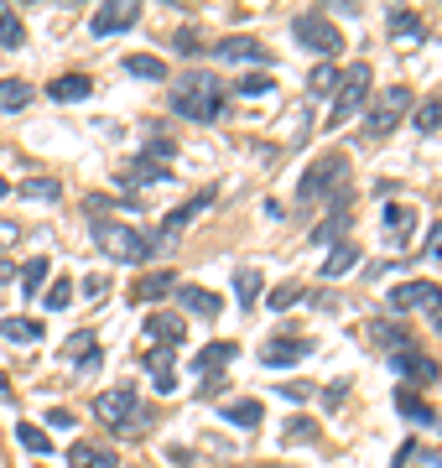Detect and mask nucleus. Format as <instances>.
Instances as JSON below:
<instances>
[{
  "label": "nucleus",
  "mask_w": 442,
  "mask_h": 468,
  "mask_svg": "<svg viewBox=\"0 0 442 468\" xmlns=\"http://www.w3.org/2000/svg\"><path fill=\"white\" fill-rule=\"evenodd\" d=\"M172 110L183 120H219L224 115V84L214 79V73H183L177 79V89H172Z\"/></svg>",
  "instance_id": "nucleus-1"
},
{
  "label": "nucleus",
  "mask_w": 442,
  "mask_h": 468,
  "mask_svg": "<svg viewBox=\"0 0 442 468\" xmlns=\"http://www.w3.org/2000/svg\"><path fill=\"white\" fill-rule=\"evenodd\" d=\"M94 239L110 261H125V266H146L156 255V239L152 234L131 229V224H115V218H94Z\"/></svg>",
  "instance_id": "nucleus-2"
},
{
  "label": "nucleus",
  "mask_w": 442,
  "mask_h": 468,
  "mask_svg": "<svg viewBox=\"0 0 442 468\" xmlns=\"http://www.w3.org/2000/svg\"><path fill=\"white\" fill-rule=\"evenodd\" d=\"M94 417L100 421H110V427H131V432H141L146 427V411H141V401H136V385H115V390H100L94 396Z\"/></svg>",
  "instance_id": "nucleus-3"
},
{
  "label": "nucleus",
  "mask_w": 442,
  "mask_h": 468,
  "mask_svg": "<svg viewBox=\"0 0 442 468\" xmlns=\"http://www.w3.org/2000/svg\"><path fill=\"white\" fill-rule=\"evenodd\" d=\"M370 104V63H354L339 73V89H333V110H328V125H343V120Z\"/></svg>",
  "instance_id": "nucleus-4"
},
{
  "label": "nucleus",
  "mask_w": 442,
  "mask_h": 468,
  "mask_svg": "<svg viewBox=\"0 0 442 468\" xmlns=\"http://www.w3.org/2000/svg\"><path fill=\"white\" fill-rule=\"evenodd\" d=\"M343 172H349V162H343V151H328V156H318L312 167L302 172V183H297V203H318L328 198L333 187L343 183Z\"/></svg>",
  "instance_id": "nucleus-5"
},
{
  "label": "nucleus",
  "mask_w": 442,
  "mask_h": 468,
  "mask_svg": "<svg viewBox=\"0 0 442 468\" xmlns=\"http://www.w3.org/2000/svg\"><path fill=\"white\" fill-rule=\"evenodd\" d=\"M291 37H297V48L318 52V58H333V52L343 48L339 27H333V21L323 16V11H302V16L291 21Z\"/></svg>",
  "instance_id": "nucleus-6"
},
{
  "label": "nucleus",
  "mask_w": 442,
  "mask_h": 468,
  "mask_svg": "<svg viewBox=\"0 0 442 468\" xmlns=\"http://www.w3.org/2000/svg\"><path fill=\"white\" fill-rule=\"evenodd\" d=\"M411 115V89H380V100H374L370 120H364V135H391L401 120Z\"/></svg>",
  "instance_id": "nucleus-7"
},
{
  "label": "nucleus",
  "mask_w": 442,
  "mask_h": 468,
  "mask_svg": "<svg viewBox=\"0 0 442 468\" xmlns=\"http://www.w3.org/2000/svg\"><path fill=\"white\" fill-rule=\"evenodd\" d=\"M385 302H391V313H442V286L437 282H406V286H395Z\"/></svg>",
  "instance_id": "nucleus-8"
},
{
  "label": "nucleus",
  "mask_w": 442,
  "mask_h": 468,
  "mask_svg": "<svg viewBox=\"0 0 442 468\" xmlns=\"http://www.w3.org/2000/svg\"><path fill=\"white\" fill-rule=\"evenodd\" d=\"M364 338H370V349H380V354H406V349H416L411 344V328H401V323H391V318H374V323H364Z\"/></svg>",
  "instance_id": "nucleus-9"
},
{
  "label": "nucleus",
  "mask_w": 442,
  "mask_h": 468,
  "mask_svg": "<svg viewBox=\"0 0 442 468\" xmlns=\"http://www.w3.org/2000/svg\"><path fill=\"white\" fill-rule=\"evenodd\" d=\"M136 5H131V0H110V5H100V11H94V21H89V32L94 37H115V32H131V27H136Z\"/></svg>",
  "instance_id": "nucleus-10"
},
{
  "label": "nucleus",
  "mask_w": 442,
  "mask_h": 468,
  "mask_svg": "<svg viewBox=\"0 0 442 468\" xmlns=\"http://www.w3.org/2000/svg\"><path fill=\"white\" fill-rule=\"evenodd\" d=\"M391 365L401 369V375H406L411 385H432V380L442 375V369H437V359H432V354H422V349H406V354H395ZM411 385H406V390H411Z\"/></svg>",
  "instance_id": "nucleus-11"
},
{
  "label": "nucleus",
  "mask_w": 442,
  "mask_h": 468,
  "mask_svg": "<svg viewBox=\"0 0 442 468\" xmlns=\"http://www.w3.org/2000/svg\"><path fill=\"white\" fill-rule=\"evenodd\" d=\"M214 58H224V63H271V52L260 42H250V37H224L214 48Z\"/></svg>",
  "instance_id": "nucleus-12"
},
{
  "label": "nucleus",
  "mask_w": 442,
  "mask_h": 468,
  "mask_svg": "<svg viewBox=\"0 0 442 468\" xmlns=\"http://www.w3.org/2000/svg\"><path fill=\"white\" fill-rule=\"evenodd\" d=\"M307 354H312V338H271V344L260 349V359H266V365H297Z\"/></svg>",
  "instance_id": "nucleus-13"
},
{
  "label": "nucleus",
  "mask_w": 442,
  "mask_h": 468,
  "mask_svg": "<svg viewBox=\"0 0 442 468\" xmlns=\"http://www.w3.org/2000/svg\"><path fill=\"white\" fill-rule=\"evenodd\" d=\"M146 338H156L162 349H177L183 344V318L177 313H152L146 318Z\"/></svg>",
  "instance_id": "nucleus-14"
},
{
  "label": "nucleus",
  "mask_w": 442,
  "mask_h": 468,
  "mask_svg": "<svg viewBox=\"0 0 442 468\" xmlns=\"http://www.w3.org/2000/svg\"><path fill=\"white\" fill-rule=\"evenodd\" d=\"M47 94L58 104H73V100H89L94 94V84H89V73H63V79H52Z\"/></svg>",
  "instance_id": "nucleus-15"
},
{
  "label": "nucleus",
  "mask_w": 442,
  "mask_h": 468,
  "mask_svg": "<svg viewBox=\"0 0 442 468\" xmlns=\"http://www.w3.org/2000/svg\"><path fill=\"white\" fill-rule=\"evenodd\" d=\"M32 100H37V89L26 84V79H0V115H16V110H26Z\"/></svg>",
  "instance_id": "nucleus-16"
},
{
  "label": "nucleus",
  "mask_w": 442,
  "mask_h": 468,
  "mask_svg": "<svg viewBox=\"0 0 442 468\" xmlns=\"http://www.w3.org/2000/svg\"><path fill=\"white\" fill-rule=\"evenodd\" d=\"M177 302H183L187 313H198V318H219V297H214V292H208V286H183V292H177Z\"/></svg>",
  "instance_id": "nucleus-17"
},
{
  "label": "nucleus",
  "mask_w": 442,
  "mask_h": 468,
  "mask_svg": "<svg viewBox=\"0 0 442 468\" xmlns=\"http://www.w3.org/2000/svg\"><path fill=\"white\" fill-rule=\"evenodd\" d=\"M172 292V271H146L136 286H131V297L136 302H162Z\"/></svg>",
  "instance_id": "nucleus-18"
},
{
  "label": "nucleus",
  "mask_w": 442,
  "mask_h": 468,
  "mask_svg": "<svg viewBox=\"0 0 442 468\" xmlns=\"http://www.w3.org/2000/svg\"><path fill=\"white\" fill-rule=\"evenodd\" d=\"M411 224H416V214H411L406 203L385 208V239H391V245H406V239H411Z\"/></svg>",
  "instance_id": "nucleus-19"
},
{
  "label": "nucleus",
  "mask_w": 442,
  "mask_h": 468,
  "mask_svg": "<svg viewBox=\"0 0 442 468\" xmlns=\"http://www.w3.org/2000/svg\"><path fill=\"white\" fill-rule=\"evenodd\" d=\"M79 468H120V458L110 448H94V442H73V452H68Z\"/></svg>",
  "instance_id": "nucleus-20"
},
{
  "label": "nucleus",
  "mask_w": 442,
  "mask_h": 468,
  "mask_svg": "<svg viewBox=\"0 0 442 468\" xmlns=\"http://www.w3.org/2000/svg\"><path fill=\"white\" fill-rule=\"evenodd\" d=\"M146 183H167L162 162H131V167L120 172V187H146Z\"/></svg>",
  "instance_id": "nucleus-21"
},
{
  "label": "nucleus",
  "mask_w": 442,
  "mask_h": 468,
  "mask_svg": "<svg viewBox=\"0 0 442 468\" xmlns=\"http://www.w3.org/2000/svg\"><path fill=\"white\" fill-rule=\"evenodd\" d=\"M395 406H401V417H411L416 427H426V421H437V411H432V406H426L422 396H416V390H406V385L395 390Z\"/></svg>",
  "instance_id": "nucleus-22"
},
{
  "label": "nucleus",
  "mask_w": 442,
  "mask_h": 468,
  "mask_svg": "<svg viewBox=\"0 0 442 468\" xmlns=\"http://www.w3.org/2000/svg\"><path fill=\"white\" fill-rule=\"evenodd\" d=\"M68 359H73L79 369H100V344H94V334H89V328H84V334H73Z\"/></svg>",
  "instance_id": "nucleus-23"
},
{
  "label": "nucleus",
  "mask_w": 442,
  "mask_h": 468,
  "mask_svg": "<svg viewBox=\"0 0 442 468\" xmlns=\"http://www.w3.org/2000/svg\"><path fill=\"white\" fill-rule=\"evenodd\" d=\"M229 359H235V344H208V349L193 359V369H198V375H219Z\"/></svg>",
  "instance_id": "nucleus-24"
},
{
  "label": "nucleus",
  "mask_w": 442,
  "mask_h": 468,
  "mask_svg": "<svg viewBox=\"0 0 442 468\" xmlns=\"http://www.w3.org/2000/svg\"><path fill=\"white\" fill-rule=\"evenodd\" d=\"M0 48H26V27H21V16L11 11V5H0Z\"/></svg>",
  "instance_id": "nucleus-25"
},
{
  "label": "nucleus",
  "mask_w": 442,
  "mask_h": 468,
  "mask_svg": "<svg viewBox=\"0 0 442 468\" xmlns=\"http://www.w3.org/2000/svg\"><path fill=\"white\" fill-rule=\"evenodd\" d=\"M21 198H42V203H58L63 198V183H58V177H26V183H21Z\"/></svg>",
  "instance_id": "nucleus-26"
},
{
  "label": "nucleus",
  "mask_w": 442,
  "mask_h": 468,
  "mask_svg": "<svg viewBox=\"0 0 442 468\" xmlns=\"http://www.w3.org/2000/svg\"><path fill=\"white\" fill-rule=\"evenodd\" d=\"M0 338H11V344H32V338H42V323L37 318H5L0 323Z\"/></svg>",
  "instance_id": "nucleus-27"
},
{
  "label": "nucleus",
  "mask_w": 442,
  "mask_h": 468,
  "mask_svg": "<svg viewBox=\"0 0 442 468\" xmlns=\"http://www.w3.org/2000/svg\"><path fill=\"white\" fill-rule=\"evenodd\" d=\"M146 369L156 375V390H162V396L177 385V380H172V349H152V354H146Z\"/></svg>",
  "instance_id": "nucleus-28"
},
{
  "label": "nucleus",
  "mask_w": 442,
  "mask_h": 468,
  "mask_svg": "<svg viewBox=\"0 0 442 468\" xmlns=\"http://www.w3.org/2000/svg\"><path fill=\"white\" fill-rule=\"evenodd\" d=\"M354 266H359L354 245H333V255L323 261V276H343V271H354Z\"/></svg>",
  "instance_id": "nucleus-29"
},
{
  "label": "nucleus",
  "mask_w": 442,
  "mask_h": 468,
  "mask_svg": "<svg viewBox=\"0 0 442 468\" xmlns=\"http://www.w3.org/2000/svg\"><path fill=\"white\" fill-rule=\"evenodd\" d=\"M235 292H239V307H256V297H260V271L245 266V271L235 276Z\"/></svg>",
  "instance_id": "nucleus-30"
},
{
  "label": "nucleus",
  "mask_w": 442,
  "mask_h": 468,
  "mask_svg": "<svg viewBox=\"0 0 442 468\" xmlns=\"http://www.w3.org/2000/svg\"><path fill=\"white\" fill-rule=\"evenodd\" d=\"M224 421H235V427H256V421H260V401H229V406H224Z\"/></svg>",
  "instance_id": "nucleus-31"
},
{
  "label": "nucleus",
  "mask_w": 442,
  "mask_h": 468,
  "mask_svg": "<svg viewBox=\"0 0 442 468\" xmlns=\"http://www.w3.org/2000/svg\"><path fill=\"white\" fill-rule=\"evenodd\" d=\"M411 125H416V131H442V100L416 104V115H411Z\"/></svg>",
  "instance_id": "nucleus-32"
},
{
  "label": "nucleus",
  "mask_w": 442,
  "mask_h": 468,
  "mask_svg": "<svg viewBox=\"0 0 442 468\" xmlns=\"http://www.w3.org/2000/svg\"><path fill=\"white\" fill-rule=\"evenodd\" d=\"M42 282H47V255H37L32 266L21 271V292H26V297H37V292H42Z\"/></svg>",
  "instance_id": "nucleus-33"
},
{
  "label": "nucleus",
  "mask_w": 442,
  "mask_h": 468,
  "mask_svg": "<svg viewBox=\"0 0 442 468\" xmlns=\"http://www.w3.org/2000/svg\"><path fill=\"white\" fill-rule=\"evenodd\" d=\"M125 73L131 79H162L167 68H162V58H125Z\"/></svg>",
  "instance_id": "nucleus-34"
},
{
  "label": "nucleus",
  "mask_w": 442,
  "mask_h": 468,
  "mask_svg": "<svg viewBox=\"0 0 442 468\" xmlns=\"http://www.w3.org/2000/svg\"><path fill=\"white\" fill-rule=\"evenodd\" d=\"M391 32H395V37H411V42H416V37H422V16H406V11H391Z\"/></svg>",
  "instance_id": "nucleus-35"
},
{
  "label": "nucleus",
  "mask_w": 442,
  "mask_h": 468,
  "mask_svg": "<svg viewBox=\"0 0 442 468\" xmlns=\"http://www.w3.org/2000/svg\"><path fill=\"white\" fill-rule=\"evenodd\" d=\"M307 89H312V94H333V89H339V73H333V68H312Z\"/></svg>",
  "instance_id": "nucleus-36"
},
{
  "label": "nucleus",
  "mask_w": 442,
  "mask_h": 468,
  "mask_svg": "<svg viewBox=\"0 0 442 468\" xmlns=\"http://www.w3.org/2000/svg\"><path fill=\"white\" fill-rule=\"evenodd\" d=\"M343 229H349V214H343V208H339V214H333V218H323V224L312 229V239H339Z\"/></svg>",
  "instance_id": "nucleus-37"
},
{
  "label": "nucleus",
  "mask_w": 442,
  "mask_h": 468,
  "mask_svg": "<svg viewBox=\"0 0 442 468\" xmlns=\"http://www.w3.org/2000/svg\"><path fill=\"white\" fill-rule=\"evenodd\" d=\"M266 302H271L276 313H287V307H297V302H302V286H276Z\"/></svg>",
  "instance_id": "nucleus-38"
},
{
  "label": "nucleus",
  "mask_w": 442,
  "mask_h": 468,
  "mask_svg": "<svg viewBox=\"0 0 442 468\" xmlns=\"http://www.w3.org/2000/svg\"><path fill=\"white\" fill-rule=\"evenodd\" d=\"M16 437H21V442H26V448H32V452H52L47 432H37V427H26V421H21V427H16Z\"/></svg>",
  "instance_id": "nucleus-39"
},
{
  "label": "nucleus",
  "mask_w": 442,
  "mask_h": 468,
  "mask_svg": "<svg viewBox=\"0 0 442 468\" xmlns=\"http://www.w3.org/2000/svg\"><path fill=\"white\" fill-rule=\"evenodd\" d=\"M239 94H250V100H260V94H271V79L266 73H250V79H239Z\"/></svg>",
  "instance_id": "nucleus-40"
},
{
  "label": "nucleus",
  "mask_w": 442,
  "mask_h": 468,
  "mask_svg": "<svg viewBox=\"0 0 442 468\" xmlns=\"http://www.w3.org/2000/svg\"><path fill=\"white\" fill-rule=\"evenodd\" d=\"M68 302H73V282L63 276V282L47 286V307H68Z\"/></svg>",
  "instance_id": "nucleus-41"
},
{
  "label": "nucleus",
  "mask_w": 442,
  "mask_h": 468,
  "mask_svg": "<svg viewBox=\"0 0 442 468\" xmlns=\"http://www.w3.org/2000/svg\"><path fill=\"white\" fill-rule=\"evenodd\" d=\"M422 255H426V261H437V255H442V224H432V229H426V245H422Z\"/></svg>",
  "instance_id": "nucleus-42"
},
{
  "label": "nucleus",
  "mask_w": 442,
  "mask_h": 468,
  "mask_svg": "<svg viewBox=\"0 0 442 468\" xmlns=\"http://www.w3.org/2000/svg\"><path fill=\"white\" fill-rule=\"evenodd\" d=\"M312 437H318V427H312V421H297L287 432V442H312Z\"/></svg>",
  "instance_id": "nucleus-43"
},
{
  "label": "nucleus",
  "mask_w": 442,
  "mask_h": 468,
  "mask_svg": "<svg viewBox=\"0 0 442 468\" xmlns=\"http://www.w3.org/2000/svg\"><path fill=\"white\" fill-rule=\"evenodd\" d=\"M84 292H89V302H100L104 292H110V282H104V276H89V282H84Z\"/></svg>",
  "instance_id": "nucleus-44"
},
{
  "label": "nucleus",
  "mask_w": 442,
  "mask_h": 468,
  "mask_svg": "<svg viewBox=\"0 0 442 468\" xmlns=\"http://www.w3.org/2000/svg\"><path fill=\"white\" fill-rule=\"evenodd\" d=\"M177 52H187V58H193V52H198V32H177Z\"/></svg>",
  "instance_id": "nucleus-45"
},
{
  "label": "nucleus",
  "mask_w": 442,
  "mask_h": 468,
  "mask_svg": "<svg viewBox=\"0 0 442 468\" xmlns=\"http://www.w3.org/2000/svg\"><path fill=\"white\" fill-rule=\"evenodd\" d=\"M21 239V224H0V245H16Z\"/></svg>",
  "instance_id": "nucleus-46"
},
{
  "label": "nucleus",
  "mask_w": 442,
  "mask_h": 468,
  "mask_svg": "<svg viewBox=\"0 0 442 468\" xmlns=\"http://www.w3.org/2000/svg\"><path fill=\"white\" fill-rule=\"evenodd\" d=\"M219 385H224L219 375H204V385H198V396H219Z\"/></svg>",
  "instance_id": "nucleus-47"
},
{
  "label": "nucleus",
  "mask_w": 442,
  "mask_h": 468,
  "mask_svg": "<svg viewBox=\"0 0 442 468\" xmlns=\"http://www.w3.org/2000/svg\"><path fill=\"white\" fill-rule=\"evenodd\" d=\"M11 276H16V266H11V261H0V282H11Z\"/></svg>",
  "instance_id": "nucleus-48"
},
{
  "label": "nucleus",
  "mask_w": 442,
  "mask_h": 468,
  "mask_svg": "<svg viewBox=\"0 0 442 468\" xmlns=\"http://www.w3.org/2000/svg\"><path fill=\"white\" fill-rule=\"evenodd\" d=\"M0 401H11V385H5V375H0Z\"/></svg>",
  "instance_id": "nucleus-49"
},
{
  "label": "nucleus",
  "mask_w": 442,
  "mask_h": 468,
  "mask_svg": "<svg viewBox=\"0 0 442 468\" xmlns=\"http://www.w3.org/2000/svg\"><path fill=\"white\" fill-rule=\"evenodd\" d=\"M5 193H11V183H5V177H0V198H5Z\"/></svg>",
  "instance_id": "nucleus-50"
},
{
  "label": "nucleus",
  "mask_w": 442,
  "mask_h": 468,
  "mask_svg": "<svg viewBox=\"0 0 442 468\" xmlns=\"http://www.w3.org/2000/svg\"><path fill=\"white\" fill-rule=\"evenodd\" d=\"M437 334H442V313H437Z\"/></svg>",
  "instance_id": "nucleus-51"
}]
</instances>
